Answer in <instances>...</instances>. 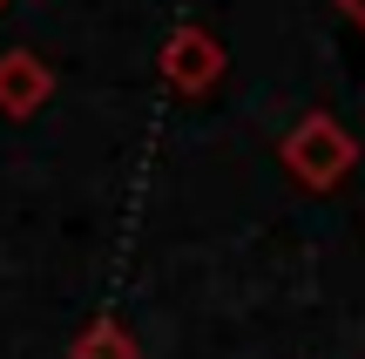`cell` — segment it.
I'll use <instances>...</instances> for the list:
<instances>
[{
    "label": "cell",
    "instance_id": "6da1fadb",
    "mask_svg": "<svg viewBox=\"0 0 365 359\" xmlns=\"http://www.w3.org/2000/svg\"><path fill=\"white\" fill-rule=\"evenodd\" d=\"M277 163H284V176L298 190L325 197V190H339L345 176L359 170V136L345 129L339 116L312 108V116H298V122H291V136L277 143Z\"/></svg>",
    "mask_w": 365,
    "mask_h": 359
},
{
    "label": "cell",
    "instance_id": "7a4b0ae2",
    "mask_svg": "<svg viewBox=\"0 0 365 359\" xmlns=\"http://www.w3.org/2000/svg\"><path fill=\"white\" fill-rule=\"evenodd\" d=\"M156 75H163V89H176V95H210L223 81V41L210 34V27H176V34L163 41V54H156Z\"/></svg>",
    "mask_w": 365,
    "mask_h": 359
},
{
    "label": "cell",
    "instance_id": "3957f363",
    "mask_svg": "<svg viewBox=\"0 0 365 359\" xmlns=\"http://www.w3.org/2000/svg\"><path fill=\"white\" fill-rule=\"evenodd\" d=\"M48 95H54V68L41 61L34 48H7L0 54V116L27 122V116L48 108Z\"/></svg>",
    "mask_w": 365,
    "mask_h": 359
},
{
    "label": "cell",
    "instance_id": "277c9868",
    "mask_svg": "<svg viewBox=\"0 0 365 359\" xmlns=\"http://www.w3.org/2000/svg\"><path fill=\"white\" fill-rule=\"evenodd\" d=\"M68 359H143V346H135V333L122 319H88L75 339H68Z\"/></svg>",
    "mask_w": 365,
    "mask_h": 359
}]
</instances>
